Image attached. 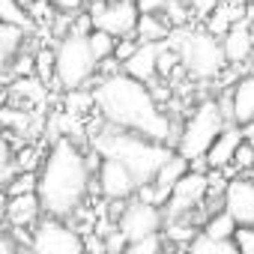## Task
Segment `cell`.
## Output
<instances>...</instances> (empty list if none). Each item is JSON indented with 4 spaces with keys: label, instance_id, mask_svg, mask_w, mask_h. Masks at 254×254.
Wrapping results in <instances>:
<instances>
[{
    "label": "cell",
    "instance_id": "1",
    "mask_svg": "<svg viewBox=\"0 0 254 254\" xmlns=\"http://www.w3.org/2000/svg\"><path fill=\"white\" fill-rule=\"evenodd\" d=\"M93 105L99 108V114L105 117L108 126L126 132H138L144 138L153 141H168L174 126L168 120V114H162L159 102L153 99L150 87L126 72H114L105 75L93 93Z\"/></svg>",
    "mask_w": 254,
    "mask_h": 254
},
{
    "label": "cell",
    "instance_id": "2",
    "mask_svg": "<svg viewBox=\"0 0 254 254\" xmlns=\"http://www.w3.org/2000/svg\"><path fill=\"white\" fill-rule=\"evenodd\" d=\"M87 191H90V171L84 153L69 138H54L42 174L36 177V197L42 203V212L69 218L78 212Z\"/></svg>",
    "mask_w": 254,
    "mask_h": 254
},
{
    "label": "cell",
    "instance_id": "3",
    "mask_svg": "<svg viewBox=\"0 0 254 254\" xmlns=\"http://www.w3.org/2000/svg\"><path fill=\"white\" fill-rule=\"evenodd\" d=\"M93 150L99 156H111L117 162H123L129 168V174L135 177L138 186L150 183L159 171V165L171 156V150L162 144V141H153V138H144L138 132H126V129H105L102 135L93 138Z\"/></svg>",
    "mask_w": 254,
    "mask_h": 254
},
{
    "label": "cell",
    "instance_id": "4",
    "mask_svg": "<svg viewBox=\"0 0 254 254\" xmlns=\"http://www.w3.org/2000/svg\"><path fill=\"white\" fill-rule=\"evenodd\" d=\"M96 66H99V60L90 51L87 33L69 30L60 36V45L54 51V78L60 81V87H66V90L84 87L96 75Z\"/></svg>",
    "mask_w": 254,
    "mask_h": 254
},
{
    "label": "cell",
    "instance_id": "5",
    "mask_svg": "<svg viewBox=\"0 0 254 254\" xmlns=\"http://www.w3.org/2000/svg\"><path fill=\"white\" fill-rule=\"evenodd\" d=\"M224 129V114L218 102H200L194 108V114L189 117V123L183 126L180 141H177V153L183 159H194L203 156L209 150V144L218 138V132Z\"/></svg>",
    "mask_w": 254,
    "mask_h": 254
},
{
    "label": "cell",
    "instance_id": "6",
    "mask_svg": "<svg viewBox=\"0 0 254 254\" xmlns=\"http://www.w3.org/2000/svg\"><path fill=\"white\" fill-rule=\"evenodd\" d=\"M177 51H180V63L194 78H215L221 72V66L227 63L224 51H221V42H215V36L209 30L206 33H186L180 39Z\"/></svg>",
    "mask_w": 254,
    "mask_h": 254
},
{
    "label": "cell",
    "instance_id": "7",
    "mask_svg": "<svg viewBox=\"0 0 254 254\" xmlns=\"http://www.w3.org/2000/svg\"><path fill=\"white\" fill-rule=\"evenodd\" d=\"M30 248L39 254H78V251H84V239L63 218L45 212L42 221H33Z\"/></svg>",
    "mask_w": 254,
    "mask_h": 254
},
{
    "label": "cell",
    "instance_id": "8",
    "mask_svg": "<svg viewBox=\"0 0 254 254\" xmlns=\"http://www.w3.org/2000/svg\"><path fill=\"white\" fill-rule=\"evenodd\" d=\"M93 27L111 33V36H129L135 33L138 21V3L135 0H111V3H96L90 12Z\"/></svg>",
    "mask_w": 254,
    "mask_h": 254
},
{
    "label": "cell",
    "instance_id": "9",
    "mask_svg": "<svg viewBox=\"0 0 254 254\" xmlns=\"http://www.w3.org/2000/svg\"><path fill=\"white\" fill-rule=\"evenodd\" d=\"M165 215L156 203H147V200H132V203H126L120 209V221H117V230L126 236V242H132V239H141L147 233H159Z\"/></svg>",
    "mask_w": 254,
    "mask_h": 254
},
{
    "label": "cell",
    "instance_id": "10",
    "mask_svg": "<svg viewBox=\"0 0 254 254\" xmlns=\"http://www.w3.org/2000/svg\"><path fill=\"white\" fill-rule=\"evenodd\" d=\"M206 197V174L200 171H186L168 191V209L162 212L165 218H177V215H189L200 200Z\"/></svg>",
    "mask_w": 254,
    "mask_h": 254
},
{
    "label": "cell",
    "instance_id": "11",
    "mask_svg": "<svg viewBox=\"0 0 254 254\" xmlns=\"http://www.w3.org/2000/svg\"><path fill=\"white\" fill-rule=\"evenodd\" d=\"M96 171H99V189H102V194L108 200H126L138 189V183L129 174V168H126L123 162H117V159H111V156H102Z\"/></svg>",
    "mask_w": 254,
    "mask_h": 254
},
{
    "label": "cell",
    "instance_id": "12",
    "mask_svg": "<svg viewBox=\"0 0 254 254\" xmlns=\"http://www.w3.org/2000/svg\"><path fill=\"white\" fill-rule=\"evenodd\" d=\"M221 197H224V212L236 224H254V180H230Z\"/></svg>",
    "mask_w": 254,
    "mask_h": 254
},
{
    "label": "cell",
    "instance_id": "13",
    "mask_svg": "<svg viewBox=\"0 0 254 254\" xmlns=\"http://www.w3.org/2000/svg\"><path fill=\"white\" fill-rule=\"evenodd\" d=\"M159 48H162L159 42H141V45H135V51L120 63L123 72L132 75V78H138V81H144V84H150V81L156 78V57H159Z\"/></svg>",
    "mask_w": 254,
    "mask_h": 254
},
{
    "label": "cell",
    "instance_id": "14",
    "mask_svg": "<svg viewBox=\"0 0 254 254\" xmlns=\"http://www.w3.org/2000/svg\"><path fill=\"white\" fill-rule=\"evenodd\" d=\"M221 51L227 63H245L248 54L254 51V39H251V24L248 21H233L221 39Z\"/></svg>",
    "mask_w": 254,
    "mask_h": 254
},
{
    "label": "cell",
    "instance_id": "15",
    "mask_svg": "<svg viewBox=\"0 0 254 254\" xmlns=\"http://www.w3.org/2000/svg\"><path fill=\"white\" fill-rule=\"evenodd\" d=\"M6 218L12 227H30L39 212H42V203L36 197V191H27V194H9V203H6Z\"/></svg>",
    "mask_w": 254,
    "mask_h": 254
},
{
    "label": "cell",
    "instance_id": "16",
    "mask_svg": "<svg viewBox=\"0 0 254 254\" xmlns=\"http://www.w3.org/2000/svg\"><path fill=\"white\" fill-rule=\"evenodd\" d=\"M239 141H242V132H239V129H233V126H224V129L218 132V138L209 144V150L203 153V156H206V162H209V168H215V171L227 168V165H230V159H233V150L239 147Z\"/></svg>",
    "mask_w": 254,
    "mask_h": 254
},
{
    "label": "cell",
    "instance_id": "17",
    "mask_svg": "<svg viewBox=\"0 0 254 254\" xmlns=\"http://www.w3.org/2000/svg\"><path fill=\"white\" fill-rule=\"evenodd\" d=\"M230 117L245 126V123H254V75L242 78L230 96Z\"/></svg>",
    "mask_w": 254,
    "mask_h": 254
},
{
    "label": "cell",
    "instance_id": "18",
    "mask_svg": "<svg viewBox=\"0 0 254 254\" xmlns=\"http://www.w3.org/2000/svg\"><path fill=\"white\" fill-rule=\"evenodd\" d=\"M135 33H138L144 42H162V39L171 33V21H162L156 12H138Z\"/></svg>",
    "mask_w": 254,
    "mask_h": 254
},
{
    "label": "cell",
    "instance_id": "19",
    "mask_svg": "<svg viewBox=\"0 0 254 254\" xmlns=\"http://www.w3.org/2000/svg\"><path fill=\"white\" fill-rule=\"evenodd\" d=\"M189 248L194 254H239V248H236L233 239H218V236H209L203 230L189 239Z\"/></svg>",
    "mask_w": 254,
    "mask_h": 254
},
{
    "label": "cell",
    "instance_id": "20",
    "mask_svg": "<svg viewBox=\"0 0 254 254\" xmlns=\"http://www.w3.org/2000/svg\"><path fill=\"white\" fill-rule=\"evenodd\" d=\"M24 36H27L24 27H18V24H3V21H0V66L9 63V60L21 51Z\"/></svg>",
    "mask_w": 254,
    "mask_h": 254
},
{
    "label": "cell",
    "instance_id": "21",
    "mask_svg": "<svg viewBox=\"0 0 254 254\" xmlns=\"http://www.w3.org/2000/svg\"><path fill=\"white\" fill-rule=\"evenodd\" d=\"M0 21L3 24H18L24 30L33 27V18L27 15V9L18 3V0H0Z\"/></svg>",
    "mask_w": 254,
    "mask_h": 254
},
{
    "label": "cell",
    "instance_id": "22",
    "mask_svg": "<svg viewBox=\"0 0 254 254\" xmlns=\"http://www.w3.org/2000/svg\"><path fill=\"white\" fill-rule=\"evenodd\" d=\"M87 42H90V51L96 54V60H102V57H111V54H114V42H117V36H111V33L93 27V30L87 33Z\"/></svg>",
    "mask_w": 254,
    "mask_h": 254
},
{
    "label": "cell",
    "instance_id": "23",
    "mask_svg": "<svg viewBox=\"0 0 254 254\" xmlns=\"http://www.w3.org/2000/svg\"><path fill=\"white\" fill-rule=\"evenodd\" d=\"M33 75H36L42 84L54 81V51H51V48H39V51L33 54Z\"/></svg>",
    "mask_w": 254,
    "mask_h": 254
},
{
    "label": "cell",
    "instance_id": "24",
    "mask_svg": "<svg viewBox=\"0 0 254 254\" xmlns=\"http://www.w3.org/2000/svg\"><path fill=\"white\" fill-rule=\"evenodd\" d=\"M36 191V171H15L6 180V194H27Z\"/></svg>",
    "mask_w": 254,
    "mask_h": 254
},
{
    "label": "cell",
    "instance_id": "25",
    "mask_svg": "<svg viewBox=\"0 0 254 254\" xmlns=\"http://www.w3.org/2000/svg\"><path fill=\"white\" fill-rule=\"evenodd\" d=\"M233 227H236V221H233L227 212H218V215H212V218L206 221L203 233H209V236H218V239H230Z\"/></svg>",
    "mask_w": 254,
    "mask_h": 254
},
{
    "label": "cell",
    "instance_id": "26",
    "mask_svg": "<svg viewBox=\"0 0 254 254\" xmlns=\"http://www.w3.org/2000/svg\"><path fill=\"white\" fill-rule=\"evenodd\" d=\"M15 174V162H12V147H9V138L0 132V189L6 186V180Z\"/></svg>",
    "mask_w": 254,
    "mask_h": 254
},
{
    "label": "cell",
    "instance_id": "27",
    "mask_svg": "<svg viewBox=\"0 0 254 254\" xmlns=\"http://www.w3.org/2000/svg\"><path fill=\"white\" fill-rule=\"evenodd\" d=\"M230 24H233V12H230L227 6H215V9L209 12V24H206V30H209L212 36H224Z\"/></svg>",
    "mask_w": 254,
    "mask_h": 254
},
{
    "label": "cell",
    "instance_id": "28",
    "mask_svg": "<svg viewBox=\"0 0 254 254\" xmlns=\"http://www.w3.org/2000/svg\"><path fill=\"white\" fill-rule=\"evenodd\" d=\"M165 221H168V239H174V242H189V239L194 236V227H191V221H189L186 215L165 218Z\"/></svg>",
    "mask_w": 254,
    "mask_h": 254
},
{
    "label": "cell",
    "instance_id": "29",
    "mask_svg": "<svg viewBox=\"0 0 254 254\" xmlns=\"http://www.w3.org/2000/svg\"><path fill=\"white\" fill-rule=\"evenodd\" d=\"M126 251L129 254H156V251H162V239H159V233H147L141 239L126 242Z\"/></svg>",
    "mask_w": 254,
    "mask_h": 254
},
{
    "label": "cell",
    "instance_id": "30",
    "mask_svg": "<svg viewBox=\"0 0 254 254\" xmlns=\"http://www.w3.org/2000/svg\"><path fill=\"white\" fill-rule=\"evenodd\" d=\"M230 239L236 242V248L242 254H254V224H236Z\"/></svg>",
    "mask_w": 254,
    "mask_h": 254
},
{
    "label": "cell",
    "instance_id": "31",
    "mask_svg": "<svg viewBox=\"0 0 254 254\" xmlns=\"http://www.w3.org/2000/svg\"><path fill=\"white\" fill-rule=\"evenodd\" d=\"M230 165H236L239 171H248V168H254V147H251V141L245 144V141H239V147L233 150V159H230Z\"/></svg>",
    "mask_w": 254,
    "mask_h": 254
},
{
    "label": "cell",
    "instance_id": "32",
    "mask_svg": "<svg viewBox=\"0 0 254 254\" xmlns=\"http://www.w3.org/2000/svg\"><path fill=\"white\" fill-rule=\"evenodd\" d=\"M0 123H3V126H12V129H24V126H27V114L0 105Z\"/></svg>",
    "mask_w": 254,
    "mask_h": 254
},
{
    "label": "cell",
    "instance_id": "33",
    "mask_svg": "<svg viewBox=\"0 0 254 254\" xmlns=\"http://www.w3.org/2000/svg\"><path fill=\"white\" fill-rule=\"evenodd\" d=\"M12 162H15V171H36V150L33 147H24L21 153H18V159L12 156Z\"/></svg>",
    "mask_w": 254,
    "mask_h": 254
},
{
    "label": "cell",
    "instance_id": "34",
    "mask_svg": "<svg viewBox=\"0 0 254 254\" xmlns=\"http://www.w3.org/2000/svg\"><path fill=\"white\" fill-rule=\"evenodd\" d=\"M165 12L171 15V24H183V21H186V6L180 3V0H168V3H165Z\"/></svg>",
    "mask_w": 254,
    "mask_h": 254
},
{
    "label": "cell",
    "instance_id": "35",
    "mask_svg": "<svg viewBox=\"0 0 254 254\" xmlns=\"http://www.w3.org/2000/svg\"><path fill=\"white\" fill-rule=\"evenodd\" d=\"M135 45H138L135 39H120V42H114V57H117V60L123 63L126 57H129V54L135 51Z\"/></svg>",
    "mask_w": 254,
    "mask_h": 254
},
{
    "label": "cell",
    "instance_id": "36",
    "mask_svg": "<svg viewBox=\"0 0 254 254\" xmlns=\"http://www.w3.org/2000/svg\"><path fill=\"white\" fill-rule=\"evenodd\" d=\"M123 248H126V236L120 230L105 233V251H123Z\"/></svg>",
    "mask_w": 254,
    "mask_h": 254
},
{
    "label": "cell",
    "instance_id": "37",
    "mask_svg": "<svg viewBox=\"0 0 254 254\" xmlns=\"http://www.w3.org/2000/svg\"><path fill=\"white\" fill-rule=\"evenodd\" d=\"M12 75H33V57H18L15 66H12Z\"/></svg>",
    "mask_w": 254,
    "mask_h": 254
},
{
    "label": "cell",
    "instance_id": "38",
    "mask_svg": "<svg viewBox=\"0 0 254 254\" xmlns=\"http://www.w3.org/2000/svg\"><path fill=\"white\" fill-rule=\"evenodd\" d=\"M138 3V12H162L168 0H135Z\"/></svg>",
    "mask_w": 254,
    "mask_h": 254
},
{
    "label": "cell",
    "instance_id": "39",
    "mask_svg": "<svg viewBox=\"0 0 254 254\" xmlns=\"http://www.w3.org/2000/svg\"><path fill=\"white\" fill-rule=\"evenodd\" d=\"M189 3L194 6V12H197V15H209V12L221 3V0H189Z\"/></svg>",
    "mask_w": 254,
    "mask_h": 254
},
{
    "label": "cell",
    "instance_id": "40",
    "mask_svg": "<svg viewBox=\"0 0 254 254\" xmlns=\"http://www.w3.org/2000/svg\"><path fill=\"white\" fill-rule=\"evenodd\" d=\"M54 3V9H60V12H78L81 6H84V0H51Z\"/></svg>",
    "mask_w": 254,
    "mask_h": 254
},
{
    "label": "cell",
    "instance_id": "41",
    "mask_svg": "<svg viewBox=\"0 0 254 254\" xmlns=\"http://www.w3.org/2000/svg\"><path fill=\"white\" fill-rule=\"evenodd\" d=\"M12 248H15V242H12V239H6L3 233H0V254H9Z\"/></svg>",
    "mask_w": 254,
    "mask_h": 254
},
{
    "label": "cell",
    "instance_id": "42",
    "mask_svg": "<svg viewBox=\"0 0 254 254\" xmlns=\"http://www.w3.org/2000/svg\"><path fill=\"white\" fill-rule=\"evenodd\" d=\"M84 248H90V251H105V242H99V239H84Z\"/></svg>",
    "mask_w": 254,
    "mask_h": 254
},
{
    "label": "cell",
    "instance_id": "43",
    "mask_svg": "<svg viewBox=\"0 0 254 254\" xmlns=\"http://www.w3.org/2000/svg\"><path fill=\"white\" fill-rule=\"evenodd\" d=\"M245 21H248V24H254V0H251V6L245 9Z\"/></svg>",
    "mask_w": 254,
    "mask_h": 254
},
{
    "label": "cell",
    "instance_id": "44",
    "mask_svg": "<svg viewBox=\"0 0 254 254\" xmlns=\"http://www.w3.org/2000/svg\"><path fill=\"white\" fill-rule=\"evenodd\" d=\"M245 126H248V141H251V147H254V126H251V123H245Z\"/></svg>",
    "mask_w": 254,
    "mask_h": 254
},
{
    "label": "cell",
    "instance_id": "45",
    "mask_svg": "<svg viewBox=\"0 0 254 254\" xmlns=\"http://www.w3.org/2000/svg\"><path fill=\"white\" fill-rule=\"evenodd\" d=\"M18 3H21V6H24V9H27V6H30V3H33V0H18Z\"/></svg>",
    "mask_w": 254,
    "mask_h": 254
}]
</instances>
